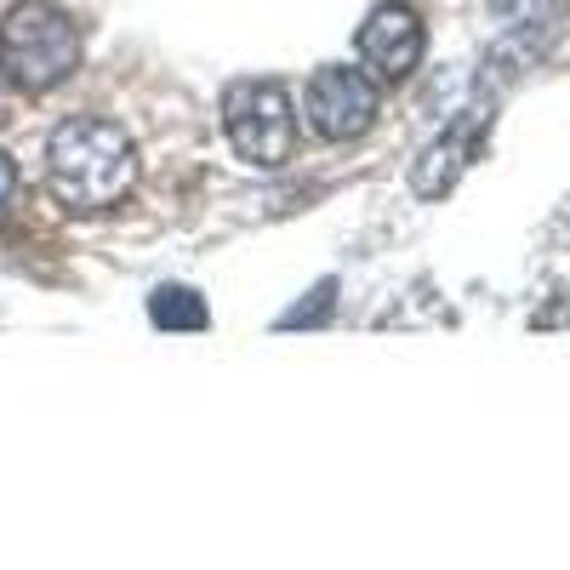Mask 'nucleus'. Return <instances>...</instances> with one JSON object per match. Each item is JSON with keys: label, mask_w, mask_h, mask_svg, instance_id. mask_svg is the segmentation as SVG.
<instances>
[{"label": "nucleus", "mask_w": 570, "mask_h": 570, "mask_svg": "<svg viewBox=\"0 0 570 570\" xmlns=\"http://www.w3.org/2000/svg\"><path fill=\"white\" fill-rule=\"evenodd\" d=\"M331 308H337V279H325V285H314V292H308V303H303V308H292V314H285L279 325H285V331H297V325H314L320 314L331 320Z\"/></svg>", "instance_id": "8"}, {"label": "nucleus", "mask_w": 570, "mask_h": 570, "mask_svg": "<svg viewBox=\"0 0 570 570\" xmlns=\"http://www.w3.org/2000/svg\"><path fill=\"white\" fill-rule=\"evenodd\" d=\"M149 320L160 331H206L212 325V308L206 297L195 292V285H155V297H149Z\"/></svg>", "instance_id": "7"}, {"label": "nucleus", "mask_w": 570, "mask_h": 570, "mask_svg": "<svg viewBox=\"0 0 570 570\" xmlns=\"http://www.w3.org/2000/svg\"><path fill=\"white\" fill-rule=\"evenodd\" d=\"M137 137L104 115H69L46 137V183L69 212H109L137 188Z\"/></svg>", "instance_id": "1"}, {"label": "nucleus", "mask_w": 570, "mask_h": 570, "mask_svg": "<svg viewBox=\"0 0 570 570\" xmlns=\"http://www.w3.org/2000/svg\"><path fill=\"white\" fill-rule=\"evenodd\" d=\"M354 52L376 86L411 80L422 69V52H428V29H422L416 7H405V0H376L365 12V23L354 29Z\"/></svg>", "instance_id": "5"}, {"label": "nucleus", "mask_w": 570, "mask_h": 570, "mask_svg": "<svg viewBox=\"0 0 570 570\" xmlns=\"http://www.w3.org/2000/svg\"><path fill=\"white\" fill-rule=\"evenodd\" d=\"M12 188H18V166H12V155L0 149V212L12 206Z\"/></svg>", "instance_id": "9"}, {"label": "nucleus", "mask_w": 570, "mask_h": 570, "mask_svg": "<svg viewBox=\"0 0 570 570\" xmlns=\"http://www.w3.org/2000/svg\"><path fill=\"white\" fill-rule=\"evenodd\" d=\"M383 115V86L360 63H325L303 86V126L320 142H354Z\"/></svg>", "instance_id": "4"}, {"label": "nucleus", "mask_w": 570, "mask_h": 570, "mask_svg": "<svg viewBox=\"0 0 570 570\" xmlns=\"http://www.w3.org/2000/svg\"><path fill=\"white\" fill-rule=\"evenodd\" d=\"M223 137L228 149L240 155L257 171H274L292 160L297 149V109H292V91L274 75H240L223 86Z\"/></svg>", "instance_id": "3"}, {"label": "nucleus", "mask_w": 570, "mask_h": 570, "mask_svg": "<svg viewBox=\"0 0 570 570\" xmlns=\"http://www.w3.org/2000/svg\"><path fill=\"white\" fill-rule=\"evenodd\" d=\"M86 58L80 23L58 7V0H12L0 18V69L18 91H52L63 86Z\"/></svg>", "instance_id": "2"}, {"label": "nucleus", "mask_w": 570, "mask_h": 570, "mask_svg": "<svg viewBox=\"0 0 570 570\" xmlns=\"http://www.w3.org/2000/svg\"><path fill=\"white\" fill-rule=\"evenodd\" d=\"M480 131H485V115L473 109L468 120H456L440 142H428L422 149V160L411 166V188L422 200H440V195H451V183L468 171V155H473V142H480Z\"/></svg>", "instance_id": "6"}]
</instances>
